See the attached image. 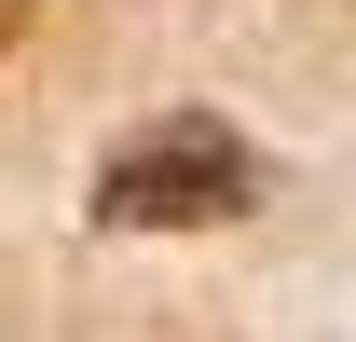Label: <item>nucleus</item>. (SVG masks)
<instances>
[{"label":"nucleus","mask_w":356,"mask_h":342,"mask_svg":"<svg viewBox=\"0 0 356 342\" xmlns=\"http://www.w3.org/2000/svg\"><path fill=\"white\" fill-rule=\"evenodd\" d=\"M247 206V151H233L220 124H151L110 151V178H96V219H137V233H192V219H233Z\"/></svg>","instance_id":"1"},{"label":"nucleus","mask_w":356,"mask_h":342,"mask_svg":"<svg viewBox=\"0 0 356 342\" xmlns=\"http://www.w3.org/2000/svg\"><path fill=\"white\" fill-rule=\"evenodd\" d=\"M14 14H28V0H0V42H14Z\"/></svg>","instance_id":"2"}]
</instances>
